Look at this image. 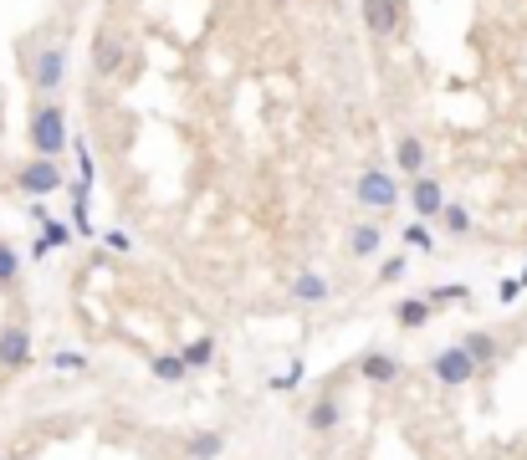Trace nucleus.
<instances>
[{"label":"nucleus","mask_w":527,"mask_h":460,"mask_svg":"<svg viewBox=\"0 0 527 460\" xmlns=\"http://www.w3.org/2000/svg\"><path fill=\"white\" fill-rule=\"evenodd\" d=\"M394 169L410 174V179L430 169V149H425L420 133H400V138H394Z\"/></svg>","instance_id":"11"},{"label":"nucleus","mask_w":527,"mask_h":460,"mask_svg":"<svg viewBox=\"0 0 527 460\" xmlns=\"http://www.w3.org/2000/svg\"><path fill=\"white\" fill-rule=\"evenodd\" d=\"M297 384H302V363H292V368H287L282 379H272V389H277V394H292Z\"/></svg>","instance_id":"26"},{"label":"nucleus","mask_w":527,"mask_h":460,"mask_svg":"<svg viewBox=\"0 0 527 460\" xmlns=\"http://www.w3.org/2000/svg\"><path fill=\"white\" fill-rule=\"evenodd\" d=\"M410 210H415V220H420V225H435V215L446 210V184L435 179L430 169L410 179Z\"/></svg>","instance_id":"9"},{"label":"nucleus","mask_w":527,"mask_h":460,"mask_svg":"<svg viewBox=\"0 0 527 460\" xmlns=\"http://www.w3.org/2000/svg\"><path fill=\"white\" fill-rule=\"evenodd\" d=\"M343 420H348L343 394H338V389H323L313 404H307V414H302V430H307V435H333Z\"/></svg>","instance_id":"8"},{"label":"nucleus","mask_w":527,"mask_h":460,"mask_svg":"<svg viewBox=\"0 0 527 460\" xmlns=\"http://www.w3.org/2000/svg\"><path fill=\"white\" fill-rule=\"evenodd\" d=\"M405 271H410V256H400V251H394V256H384V261H379V282H384V287H394Z\"/></svg>","instance_id":"23"},{"label":"nucleus","mask_w":527,"mask_h":460,"mask_svg":"<svg viewBox=\"0 0 527 460\" xmlns=\"http://www.w3.org/2000/svg\"><path fill=\"white\" fill-rule=\"evenodd\" d=\"M103 241H108V246H113L118 256H128V251H134V241H128L123 230H103Z\"/></svg>","instance_id":"27"},{"label":"nucleus","mask_w":527,"mask_h":460,"mask_svg":"<svg viewBox=\"0 0 527 460\" xmlns=\"http://www.w3.org/2000/svg\"><path fill=\"white\" fill-rule=\"evenodd\" d=\"M425 302H430V312H446V307H466L476 292L466 287V282H441V287H430V292H420Z\"/></svg>","instance_id":"18"},{"label":"nucleus","mask_w":527,"mask_h":460,"mask_svg":"<svg viewBox=\"0 0 527 460\" xmlns=\"http://www.w3.org/2000/svg\"><path fill=\"white\" fill-rule=\"evenodd\" d=\"M21 72H26L36 98H57L67 87V41H47L36 52H21Z\"/></svg>","instance_id":"2"},{"label":"nucleus","mask_w":527,"mask_h":460,"mask_svg":"<svg viewBox=\"0 0 527 460\" xmlns=\"http://www.w3.org/2000/svg\"><path fill=\"white\" fill-rule=\"evenodd\" d=\"M430 302L425 297H400V302H394V322H400V328L405 333H420V328H430Z\"/></svg>","instance_id":"16"},{"label":"nucleus","mask_w":527,"mask_h":460,"mask_svg":"<svg viewBox=\"0 0 527 460\" xmlns=\"http://www.w3.org/2000/svg\"><path fill=\"white\" fill-rule=\"evenodd\" d=\"M0 460H11V455H0Z\"/></svg>","instance_id":"30"},{"label":"nucleus","mask_w":527,"mask_h":460,"mask_svg":"<svg viewBox=\"0 0 527 460\" xmlns=\"http://www.w3.org/2000/svg\"><path fill=\"white\" fill-rule=\"evenodd\" d=\"M348 256L354 261H369V256H379V246H384V230L374 225V220H359V225H348Z\"/></svg>","instance_id":"13"},{"label":"nucleus","mask_w":527,"mask_h":460,"mask_svg":"<svg viewBox=\"0 0 527 460\" xmlns=\"http://www.w3.org/2000/svg\"><path fill=\"white\" fill-rule=\"evenodd\" d=\"M21 282V251L11 241H0V292H11Z\"/></svg>","instance_id":"22"},{"label":"nucleus","mask_w":527,"mask_h":460,"mask_svg":"<svg viewBox=\"0 0 527 460\" xmlns=\"http://www.w3.org/2000/svg\"><path fill=\"white\" fill-rule=\"evenodd\" d=\"M517 287H522V292H527V271H522V276H517Z\"/></svg>","instance_id":"29"},{"label":"nucleus","mask_w":527,"mask_h":460,"mask_svg":"<svg viewBox=\"0 0 527 460\" xmlns=\"http://www.w3.org/2000/svg\"><path fill=\"white\" fill-rule=\"evenodd\" d=\"M461 353L476 363V374H487V368L502 358V343H497L492 333H466V338H461Z\"/></svg>","instance_id":"15"},{"label":"nucleus","mask_w":527,"mask_h":460,"mask_svg":"<svg viewBox=\"0 0 527 460\" xmlns=\"http://www.w3.org/2000/svg\"><path fill=\"white\" fill-rule=\"evenodd\" d=\"M497 297H502V302H517V297H522L517 276H502V282H497Z\"/></svg>","instance_id":"28"},{"label":"nucleus","mask_w":527,"mask_h":460,"mask_svg":"<svg viewBox=\"0 0 527 460\" xmlns=\"http://www.w3.org/2000/svg\"><path fill=\"white\" fill-rule=\"evenodd\" d=\"M354 374H359L364 384H374V389H389V384L405 379V363L394 358V353H384V348H369V353H359Z\"/></svg>","instance_id":"10"},{"label":"nucleus","mask_w":527,"mask_h":460,"mask_svg":"<svg viewBox=\"0 0 527 460\" xmlns=\"http://www.w3.org/2000/svg\"><path fill=\"white\" fill-rule=\"evenodd\" d=\"M430 379L441 389H466V384H476V363L461 353V343H451L430 358Z\"/></svg>","instance_id":"6"},{"label":"nucleus","mask_w":527,"mask_h":460,"mask_svg":"<svg viewBox=\"0 0 527 460\" xmlns=\"http://www.w3.org/2000/svg\"><path fill=\"white\" fill-rule=\"evenodd\" d=\"M354 200L364 205V210H374V215H394V205L405 200V190H400V179H394L389 169H364L359 179H354Z\"/></svg>","instance_id":"3"},{"label":"nucleus","mask_w":527,"mask_h":460,"mask_svg":"<svg viewBox=\"0 0 527 460\" xmlns=\"http://www.w3.org/2000/svg\"><path fill=\"white\" fill-rule=\"evenodd\" d=\"M149 374H154L159 384L174 389V384H185V379H190V368L180 363V353H154V358H149Z\"/></svg>","instance_id":"20"},{"label":"nucleus","mask_w":527,"mask_h":460,"mask_svg":"<svg viewBox=\"0 0 527 460\" xmlns=\"http://www.w3.org/2000/svg\"><path fill=\"white\" fill-rule=\"evenodd\" d=\"M93 72L98 77H118L123 72V36L118 31H98V41H93Z\"/></svg>","instance_id":"12"},{"label":"nucleus","mask_w":527,"mask_h":460,"mask_svg":"<svg viewBox=\"0 0 527 460\" xmlns=\"http://www.w3.org/2000/svg\"><path fill=\"white\" fill-rule=\"evenodd\" d=\"M435 225H441L446 236H456V241H461V236H471V210H466V205H451V200H446V210L435 215Z\"/></svg>","instance_id":"21"},{"label":"nucleus","mask_w":527,"mask_h":460,"mask_svg":"<svg viewBox=\"0 0 527 460\" xmlns=\"http://www.w3.org/2000/svg\"><path fill=\"white\" fill-rule=\"evenodd\" d=\"M405 246H410V251H435L430 225H420V220H415V225H405Z\"/></svg>","instance_id":"24"},{"label":"nucleus","mask_w":527,"mask_h":460,"mask_svg":"<svg viewBox=\"0 0 527 460\" xmlns=\"http://www.w3.org/2000/svg\"><path fill=\"white\" fill-rule=\"evenodd\" d=\"M226 455V435L221 430H195L185 440V460H221Z\"/></svg>","instance_id":"17"},{"label":"nucleus","mask_w":527,"mask_h":460,"mask_svg":"<svg viewBox=\"0 0 527 460\" xmlns=\"http://www.w3.org/2000/svg\"><path fill=\"white\" fill-rule=\"evenodd\" d=\"M359 21L374 41H394L405 31V0H359Z\"/></svg>","instance_id":"5"},{"label":"nucleus","mask_w":527,"mask_h":460,"mask_svg":"<svg viewBox=\"0 0 527 460\" xmlns=\"http://www.w3.org/2000/svg\"><path fill=\"white\" fill-rule=\"evenodd\" d=\"M67 184V169H62V159H26L21 169H16V190L21 195H31V200H47V195H57Z\"/></svg>","instance_id":"4"},{"label":"nucleus","mask_w":527,"mask_h":460,"mask_svg":"<svg viewBox=\"0 0 527 460\" xmlns=\"http://www.w3.org/2000/svg\"><path fill=\"white\" fill-rule=\"evenodd\" d=\"M174 353H180V363H185L190 374H195V368H210V363H215V338H210V333H200V338L180 343Z\"/></svg>","instance_id":"19"},{"label":"nucleus","mask_w":527,"mask_h":460,"mask_svg":"<svg viewBox=\"0 0 527 460\" xmlns=\"http://www.w3.org/2000/svg\"><path fill=\"white\" fill-rule=\"evenodd\" d=\"M26 144L36 159H62L67 144H72V133H67V108L57 98H36L31 118H26Z\"/></svg>","instance_id":"1"},{"label":"nucleus","mask_w":527,"mask_h":460,"mask_svg":"<svg viewBox=\"0 0 527 460\" xmlns=\"http://www.w3.org/2000/svg\"><path fill=\"white\" fill-rule=\"evenodd\" d=\"M52 368H57V374H82L87 358H82V353H72V348H57V353H52Z\"/></svg>","instance_id":"25"},{"label":"nucleus","mask_w":527,"mask_h":460,"mask_svg":"<svg viewBox=\"0 0 527 460\" xmlns=\"http://www.w3.org/2000/svg\"><path fill=\"white\" fill-rule=\"evenodd\" d=\"M31 368V328L26 322H0V374H26Z\"/></svg>","instance_id":"7"},{"label":"nucleus","mask_w":527,"mask_h":460,"mask_svg":"<svg viewBox=\"0 0 527 460\" xmlns=\"http://www.w3.org/2000/svg\"><path fill=\"white\" fill-rule=\"evenodd\" d=\"M287 292H292V302H302V307H323L333 287H328V276H323V271H302V276H292V287H287Z\"/></svg>","instance_id":"14"}]
</instances>
